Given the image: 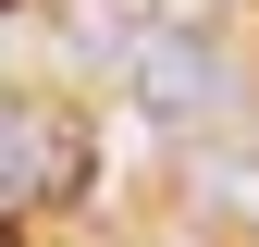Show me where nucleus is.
<instances>
[{"label": "nucleus", "mask_w": 259, "mask_h": 247, "mask_svg": "<svg viewBox=\"0 0 259 247\" xmlns=\"http://www.w3.org/2000/svg\"><path fill=\"white\" fill-rule=\"evenodd\" d=\"M136 99L160 124H222V111H235V62H222L198 25H160V37L136 50Z\"/></svg>", "instance_id": "2"}, {"label": "nucleus", "mask_w": 259, "mask_h": 247, "mask_svg": "<svg viewBox=\"0 0 259 247\" xmlns=\"http://www.w3.org/2000/svg\"><path fill=\"white\" fill-rule=\"evenodd\" d=\"M74 185H87V124L50 99H0V223L62 210Z\"/></svg>", "instance_id": "1"}]
</instances>
